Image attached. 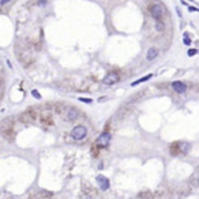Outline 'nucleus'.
Returning a JSON list of instances; mask_svg holds the SVG:
<instances>
[{
  "mask_svg": "<svg viewBox=\"0 0 199 199\" xmlns=\"http://www.w3.org/2000/svg\"><path fill=\"white\" fill-rule=\"evenodd\" d=\"M149 13H150V15L153 16L156 21H157V19L164 18V16L168 14V10L165 8L164 4H161V3H153L150 7H149Z\"/></svg>",
  "mask_w": 199,
  "mask_h": 199,
  "instance_id": "nucleus-1",
  "label": "nucleus"
},
{
  "mask_svg": "<svg viewBox=\"0 0 199 199\" xmlns=\"http://www.w3.org/2000/svg\"><path fill=\"white\" fill-rule=\"evenodd\" d=\"M86 135H87V128L82 124L75 125L74 128L71 130V136L75 141H82V139L86 138Z\"/></svg>",
  "mask_w": 199,
  "mask_h": 199,
  "instance_id": "nucleus-2",
  "label": "nucleus"
},
{
  "mask_svg": "<svg viewBox=\"0 0 199 199\" xmlns=\"http://www.w3.org/2000/svg\"><path fill=\"white\" fill-rule=\"evenodd\" d=\"M111 141H112V134L108 132V131H105V132H102V134L100 135L98 138H97L96 143H97L98 147H106V146H109Z\"/></svg>",
  "mask_w": 199,
  "mask_h": 199,
  "instance_id": "nucleus-3",
  "label": "nucleus"
},
{
  "mask_svg": "<svg viewBox=\"0 0 199 199\" xmlns=\"http://www.w3.org/2000/svg\"><path fill=\"white\" fill-rule=\"evenodd\" d=\"M172 89L177 94H184L188 90V86L184 82H181V80H175V82H172Z\"/></svg>",
  "mask_w": 199,
  "mask_h": 199,
  "instance_id": "nucleus-4",
  "label": "nucleus"
},
{
  "mask_svg": "<svg viewBox=\"0 0 199 199\" xmlns=\"http://www.w3.org/2000/svg\"><path fill=\"white\" fill-rule=\"evenodd\" d=\"M96 181H97L98 187L102 189V191H106V189L109 188V186H111L109 179H108V177H105L104 175H98V176L96 177Z\"/></svg>",
  "mask_w": 199,
  "mask_h": 199,
  "instance_id": "nucleus-5",
  "label": "nucleus"
},
{
  "mask_svg": "<svg viewBox=\"0 0 199 199\" xmlns=\"http://www.w3.org/2000/svg\"><path fill=\"white\" fill-rule=\"evenodd\" d=\"M120 80V77L117 72H109L108 75H105V78L102 79L104 85H115Z\"/></svg>",
  "mask_w": 199,
  "mask_h": 199,
  "instance_id": "nucleus-6",
  "label": "nucleus"
},
{
  "mask_svg": "<svg viewBox=\"0 0 199 199\" xmlns=\"http://www.w3.org/2000/svg\"><path fill=\"white\" fill-rule=\"evenodd\" d=\"M157 56H158V49H157V48H154V46H153V48H150V49L147 51V60H149V61L154 60Z\"/></svg>",
  "mask_w": 199,
  "mask_h": 199,
  "instance_id": "nucleus-7",
  "label": "nucleus"
},
{
  "mask_svg": "<svg viewBox=\"0 0 199 199\" xmlns=\"http://www.w3.org/2000/svg\"><path fill=\"white\" fill-rule=\"evenodd\" d=\"M150 78H153V74H147L146 77H142L141 79H138V80H135V82H132V83H131V86H136V85H139V83H143V82L149 80Z\"/></svg>",
  "mask_w": 199,
  "mask_h": 199,
  "instance_id": "nucleus-8",
  "label": "nucleus"
},
{
  "mask_svg": "<svg viewBox=\"0 0 199 199\" xmlns=\"http://www.w3.org/2000/svg\"><path fill=\"white\" fill-rule=\"evenodd\" d=\"M77 117H78V111L77 109H74V108H72V109L68 111V113H67V119L68 120H75Z\"/></svg>",
  "mask_w": 199,
  "mask_h": 199,
  "instance_id": "nucleus-9",
  "label": "nucleus"
},
{
  "mask_svg": "<svg viewBox=\"0 0 199 199\" xmlns=\"http://www.w3.org/2000/svg\"><path fill=\"white\" fill-rule=\"evenodd\" d=\"M156 30L157 32H164L165 30V25L161 19H157V22H156Z\"/></svg>",
  "mask_w": 199,
  "mask_h": 199,
  "instance_id": "nucleus-10",
  "label": "nucleus"
},
{
  "mask_svg": "<svg viewBox=\"0 0 199 199\" xmlns=\"http://www.w3.org/2000/svg\"><path fill=\"white\" fill-rule=\"evenodd\" d=\"M32 96H33V97H35L37 100H41V98H42L41 94L38 93V90H32Z\"/></svg>",
  "mask_w": 199,
  "mask_h": 199,
  "instance_id": "nucleus-11",
  "label": "nucleus"
},
{
  "mask_svg": "<svg viewBox=\"0 0 199 199\" xmlns=\"http://www.w3.org/2000/svg\"><path fill=\"white\" fill-rule=\"evenodd\" d=\"M196 53H198V51H196V49H189V51L187 52V55H188V56H195Z\"/></svg>",
  "mask_w": 199,
  "mask_h": 199,
  "instance_id": "nucleus-12",
  "label": "nucleus"
},
{
  "mask_svg": "<svg viewBox=\"0 0 199 199\" xmlns=\"http://www.w3.org/2000/svg\"><path fill=\"white\" fill-rule=\"evenodd\" d=\"M79 101H82V102H85V104H90L91 102V98H83V97H80Z\"/></svg>",
  "mask_w": 199,
  "mask_h": 199,
  "instance_id": "nucleus-13",
  "label": "nucleus"
},
{
  "mask_svg": "<svg viewBox=\"0 0 199 199\" xmlns=\"http://www.w3.org/2000/svg\"><path fill=\"white\" fill-rule=\"evenodd\" d=\"M183 42H184V44H186V45H188V46H189V45H191V40H189L188 37H187V35H184V40H183Z\"/></svg>",
  "mask_w": 199,
  "mask_h": 199,
  "instance_id": "nucleus-14",
  "label": "nucleus"
},
{
  "mask_svg": "<svg viewBox=\"0 0 199 199\" xmlns=\"http://www.w3.org/2000/svg\"><path fill=\"white\" fill-rule=\"evenodd\" d=\"M46 3H48L46 0H38V6H45Z\"/></svg>",
  "mask_w": 199,
  "mask_h": 199,
  "instance_id": "nucleus-15",
  "label": "nucleus"
},
{
  "mask_svg": "<svg viewBox=\"0 0 199 199\" xmlns=\"http://www.w3.org/2000/svg\"><path fill=\"white\" fill-rule=\"evenodd\" d=\"M11 0H0V4L1 6H4V4H7V3H10Z\"/></svg>",
  "mask_w": 199,
  "mask_h": 199,
  "instance_id": "nucleus-16",
  "label": "nucleus"
},
{
  "mask_svg": "<svg viewBox=\"0 0 199 199\" xmlns=\"http://www.w3.org/2000/svg\"><path fill=\"white\" fill-rule=\"evenodd\" d=\"M188 10H189V11H194V13H196V11H198V8H196V7H188Z\"/></svg>",
  "mask_w": 199,
  "mask_h": 199,
  "instance_id": "nucleus-17",
  "label": "nucleus"
}]
</instances>
